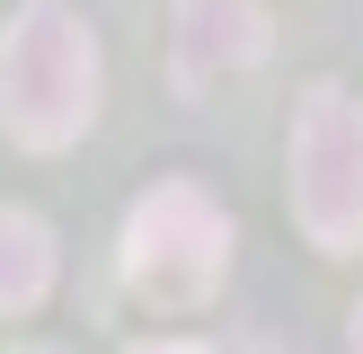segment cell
Listing matches in <instances>:
<instances>
[{
  "mask_svg": "<svg viewBox=\"0 0 363 354\" xmlns=\"http://www.w3.org/2000/svg\"><path fill=\"white\" fill-rule=\"evenodd\" d=\"M98 115V45L62 0H27L0 27V124L27 151H62Z\"/></svg>",
  "mask_w": 363,
  "mask_h": 354,
  "instance_id": "cell-1",
  "label": "cell"
},
{
  "mask_svg": "<svg viewBox=\"0 0 363 354\" xmlns=\"http://www.w3.org/2000/svg\"><path fill=\"white\" fill-rule=\"evenodd\" d=\"M230 266V222L204 186H151L124 222V283L160 310H195Z\"/></svg>",
  "mask_w": 363,
  "mask_h": 354,
  "instance_id": "cell-2",
  "label": "cell"
},
{
  "mask_svg": "<svg viewBox=\"0 0 363 354\" xmlns=\"http://www.w3.org/2000/svg\"><path fill=\"white\" fill-rule=\"evenodd\" d=\"M293 212L328 257L363 248V106L337 80H319L293 115Z\"/></svg>",
  "mask_w": 363,
  "mask_h": 354,
  "instance_id": "cell-3",
  "label": "cell"
},
{
  "mask_svg": "<svg viewBox=\"0 0 363 354\" xmlns=\"http://www.w3.org/2000/svg\"><path fill=\"white\" fill-rule=\"evenodd\" d=\"M177 80L186 88H213L222 71H248L266 53V9L257 0H177Z\"/></svg>",
  "mask_w": 363,
  "mask_h": 354,
  "instance_id": "cell-4",
  "label": "cell"
},
{
  "mask_svg": "<svg viewBox=\"0 0 363 354\" xmlns=\"http://www.w3.org/2000/svg\"><path fill=\"white\" fill-rule=\"evenodd\" d=\"M45 292H53V230L0 204V310H35Z\"/></svg>",
  "mask_w": 363,
  "mask_h": 354,
  "instance_id": "cell-5",
  "label": "cell"
},
{
  "mask_svg": "<svg viewBox=\"0 0 363 354\" xmlns=\"http://www.w3.org/2000/svg\"><path fill=\"white\" fill-rule=\"evenodd\" d=\"M133 354H204L195 336H151V346H133Z\"/></svg>",
  "mask_w": 363,
  "mask_h": 354,
  "instance_id": "cell-6",
  "label": "cell"
},
{
  "mask_svg": "<svg viewBox=\"0 0 363 354\" xmlns=\"http://www.w3.org/2000/svg\"><path fill=\"white\" fill-rule=\"evenodd\" d=\"M18 354H62V346H18Z\"/></svg>",
  "mask_w": 363,
  "mask_h": 354,
  "instance_id": "cell-7",
  "label": "cell"
},
{
  "mask_svg": "<svg viewBox=\"0 0 363 354\" xmlns=\"http://www.w3.org/2000/svg\"><path fill=\"white\" fill-rule=\"evenodd\" d=\"M354 354H363V310H354Z\"/></svg>",
  "mask_w": 363,
  "mask_h": 354,
  "instance_id": "cell-8",
  "label": "cell"
}]
</instances>
